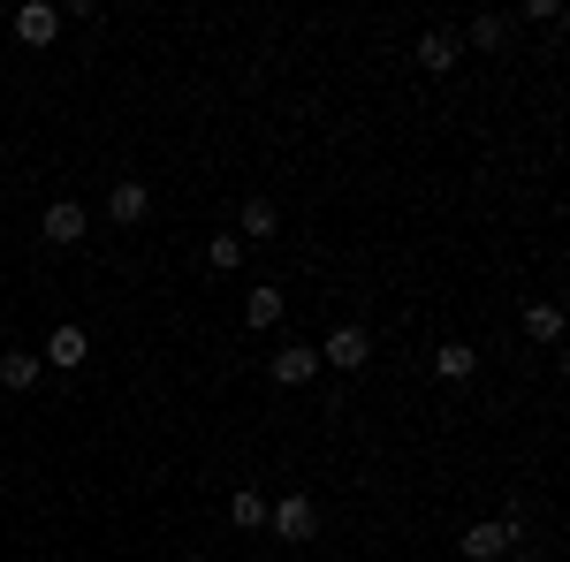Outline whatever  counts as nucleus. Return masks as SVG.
Returning <instances> with one entry per match:
<instances>
[{
    "label": "nucleus",
    "instance_id": "f257e3e1",
    "mask_svg": "<svg viewBox=\"0 0 570 562\" xmlns=\"http://www.w3.org/2000/svg\"><path fill=\"white\" fill-rule=\"evenodd\" d=\"M266 524H274V540H289V548H305L312 532H320V502L289 486L282 502H266Z\"/></svg>",
    "mask_w": 570,
    "mask_h": 562
},
{
    "label": "nucleus",
    "instance_id": "f03ea898",
    "mask_svg": "<svg viewBox=\"0 0 570 562\" xmlns=\"http://www.w3.org/2000/svg\"><path fill=\"white\" fill-rule=\"evenodd\" d=\"M327 365H335V373H365V365H373V327L343 319V327L320 343V373H327Z\"/></svg>",
    "mask_w": 570,
    "mask_h": 562
},
{
    "label": "nucleus",
    "instance_id": "7ed1b4c3",
    "mask_svg": "<svg viewBox=\"0 0 570 562\" xmlns=\"http://www.w3.org/2000/svg\"><path fill=\"white\" fill-rule=\"evenodd\" d=\"M518 540H525V517H518V510L494 517V524H464V562H502Z\"/></svg>",
    "mask_w": 570,
    "mask_h": 562
},
{
    "label": "nucleus",
    "instance_id": "20e7f679",
    "mask_svg": "<svg viewBox=\"0 0 570 562\" xmlns=\"http://www.w3.org/2000/svg\"><path fill=\"white\" fill-rule=\"evenodd\" d=\"M85 228H91V214L77 206V198H53V206L39 214V236L53 244V252H77V244H85Z\"/></svg>",
    "mask_w": 570,
    "mask_h": 562
},
{
    "label": "nucleus",
    "instance_id": "39448f33",
    "mask_svg": "<svg viewBox=\"0 0 570 562\" xmlns=\"http://www.w3.org/2000/svg\"><path fill=\"white\" fill-rule=\"evenodd\" d=\"M411 61H419L426 77H449V69L464 61V39H456V31H426V39L411 46Z\"/></svg>",
    "mask_w": 570,
    "mask_h": 562
},
{
    "label": "nucleus",
    "instance_id": "423d86ee",
    "mask_svg": "<svg viewBox=\"0 0 570 562\" xmlns=\"http://www.w3.org/2000/svg\"><path fill=\"white\" fill-rule=\"evenodd\" d=\"M236 236H244V252H252V244H274V236H282V206H274L266 190H252V198H244V228H236Z\"/></svg>",
    "mask_w": 570,
    "mask_h": 562
},
{
    "label": "nucleus",
    "instance_id": "0eeeda50",
    "mask_svg": "<svg viewBox=\"0 0 570 562\" xmlns=\"http://www.w3.org/2000/svg\"><path fill=\"white\" fill-rule=\"evenodd\" d=\"M266 373H274V388H305V381H320V349H305V343H282V357H274Z\"/></svg>",
    "mask_w": 570,
    "mask_h": 562
},
{
    "label": "nucleus",
    "instance_id": "6e6552de",
    "mask_svg": "<svg viewBox=\"0 0 570 562\" xmlns=\"http://www.w3.org/2000/svg\"><path fill=\"white\" fill-rule=\"evenodd\" d=\"M16 39H23V46H53V39H61V8L23 0V8H16Z\"/></svg>",
    "mask_w": 570,
    "mask_h": 562
},
{
    "label": "nucleus",
    "instance_id": "1a4fd4ad",
    "mask_svg": "<svg viewBox=\"0 0 570 562\" xmlns=\"http://www.w3.org/2000/svg\"><path fill=\"white\" fill-rule=\"evenodd\" d=\"M145 214H153V183H115V190H107V220H115V228H137Z\"/></svg>",
    "mask_w": 570,
    "mask_h": 562
},
{
    "label": "nucleus",
    "instance_id": "9d476101",
    "mask_svg": "<svg viewBox=\"0 0 570 562\" xmlns=\"http://www.w3.org/2000/svg\"><path fill=\"white\" fill-rule=\"evenodd\" d=\"M472 373H480V349H472V343H441V349H434V381L464 388Z\"/></svg>",
    "mask_w": 570,
    "mask_h": 562
},
{
    "label": "nucleus",
    "instance_id": "9b49d317",
    "mask_svg": "<svg viewBox=\"0 0 570 562\" xmlns=\"http://www.w3.org/2000/svg\"><path fill=\"white\" fill-rule=\"evenodd\" d=\"M39 373H46V365H39V349H0V388H16V395H23V388H39Z\"/></svg>",
    "mask_w": 570,
    "mask_h": 562
},
{
    "label": "nucleus",
    "instance_id": "f8f14e48",
    "mask_svg": "<svg viewBox=\"0 0 570 562\" xmlns=\"http://www.w3.org/2000/svg\"><path fill=\"white\" fill-rule=\"evenodd\" d=\"M228 524H236V532H259L266 524V494L259 486H236V494H228Z\"/></svg>",
    "mask_w": 570,
    "mask_h": 562
},
{
    "label": "nucleus",
    "instance_id": "ddd939ff",
    "mask_svg": "<svg viewBox=\"0 0 570 562\" xmlns=\"http://www.w3.org/2000/svg\"><path fill=\"white\" fill-rule=\"evenodd\" d=\"M206 266H214V274H236V266H244V236H236V228H214V236H206Z\"/></svg>",
    "mask_w": 570,
    "mask_h": 562
},
{
    "label": "nucleus",
    "instance_id": "4468645a",
    "mask_svg": "<svg viewBox=\"0 0 570 562\" xmlns=\"http://www.w3.org/2000/svg\"><path fill=\"white\" fill-rule=\"evenodd\" d=\"M91 343H85V327H53V343H46V365H85Z\"/></svg>",
    "mask_w": 570,
    "mask_h": 562
},
{
    "label": "nucleus",
    "instance_id": "2eb2a0df",
    "mask_svg": "<svg viewBox=\"0 0 570 562\" xmlns=\"http://www.w3.org/2000/svg\"><path fill=\"white\" fill-rule=\"evenodd\" d=\"M274 319H282V289H274V282H259V289L244 297V327H274Z\"/></svg>",
    "mask_w": 570,
    "mask_h": 562
},
{
    "label": "nucleus",
    "instance_id": "dca6fc26",
    "mask_svg": "<svg viewBox=\"0 0 570 562\" xmlns=\"http://www.w3.org/2000/svg\"><path fill=\"white\" fill-rule=\"evenodd\" d=\"M525 335L532 343H563V312L556 304H525Z\"/></svg>",
    "mask_w": 570,
    "mask_h": 562
},
{
    "label": "nucleus",
    "instance_id": "f3484780",
    "mask_svg": "<svg viewBox=\"0 0 570 562\" xmlns=\"http://www.w3.org/2000/svg\"><path fill=\"white\" fill-rule=\"evenodd\" d=\"M464 39H472V46H502V39H510V16H472Z\"/></svg>",
    "mask_w": 570,
    "mask_h": 562
}]
</instances>
